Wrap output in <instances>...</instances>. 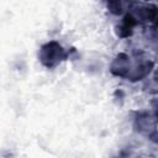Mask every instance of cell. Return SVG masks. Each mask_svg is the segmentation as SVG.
<instances>
[{
	"label": "cell",
	"mask_w": 158,
	"mask_h": 158,
	"mask_svg": "<svg viewBox=\"0 0 158 158\" xmlns=\"http://www.w3.org/2000/svg\"><path fill=\"white\" fill-rule=\"evenodd\" d=\"M64 58V52L59 44L56 42L47 43L42 47L41 51V60L47 67H53L57 63H59Z\"/></svg>",
	"instance_id": "1"
}]
</instances>
